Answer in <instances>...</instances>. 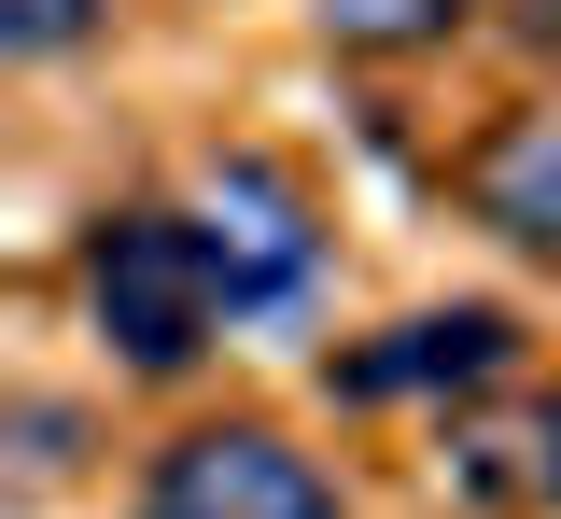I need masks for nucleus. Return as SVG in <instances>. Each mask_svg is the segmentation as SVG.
Returning <instances> with one entry per match:
<instances>
[{"instance_id":"obj_7","label":"nucleus","mask_w":561,"mask_h":519,"mask_svg":"<svg viewBox=\"0 0 561 519\" xmlns=\"http://www.w3.org/2000/svg\"><path fill=\"white\" fill-rule=\"evenodd\" d=\"M84 14H99V0H0V43H28V57H43V43L84 28Z\"/></svg>"},{"instance_id":"obj_8","label":"nucleus","mask_w":561,"mask_h":519,"mask_svg":"<svg viewBox=\"0 0 561 519\" xmlns=\"http://www.w3.org/2000/svg\"><path fill=\"white\" fill-rule=\"evenodd\" d=\"M548 477H561V407H548Z\"/></svg>"},{"instance_id":"obj_3","label":"nucleus","mask_w":561,"mask_h":519,"mask_svg":"<svg viewBox=\"0 0 561 519\" xmlns=\"http://www.w3.org/2000/svg\"><path fill=\"white\" fill-rule=\"evenodd\" d=\"M140 519H337V492H323L280 436H183Z\"/></svg>"},{"instance_id":"obj_1","label":"nucleus","mask_w":561,"mask_h":519,"mask_svg":"<svg viewBox=\"0 0 561 519\" xmlns=\"http://www.w3.org/2000/svg\"><path fill=\"white\" fill-rule=\"evenodd\" d=\"M84 296H99V337H113L140 379H169V366H197V337H210V309H225V281H210L197 224L113 211V224H99V253H84Z\"/></svg>"},{"instance_id":"obj_5","label":"nucleus","mask_w":561,"mask_h":519,"mask_svg":"<svg viewBox=\"0 0 561 519\" xmlns=\"http://www.w3.org/2000/svg\"><path fill=\"white\" fill-rule=\"evenodd\" d=\"M478 211L505 224V239H561V113H534V127H505V141H491Z\"/></svg>"},{"instance_id":"obj_6","label":"nucleus","mask_w":561,"mask_h":519,"mask_svg":"<svg viewBox=\"0 0 561 519\" xmlns=\"http://www.w3.org/2000/svg\"><path fill=\"white\" fill-rule=\"evenodd\" d=\"M449 14H463V0H323V28H337V43H435Z\"/></svg>"},{"instance_id":"obj_4","label":"nucleus","mask_w":561,"mask_h":519,"mask_svg":"<svg viewBox=\"0 0 561 519\" xmlns=\"http://www.w3.org/2000/svg\"><path fill=\"white\" fill-rule=\"evenodd\" d=\"M505 366V323L491 309H435V323H408L393 351H351V393H421V379H491Z\"/></svg>"},{"instance_id":"obj_2","label":"nucleus","mask_w":561,"mask_h":519,"mask_svg":"<svg viewBox=\"0 0 561 519\" xmlns=\"http://www.w3.org/2000/svg\"><path fill=\"white\" fill-rule=\"evenodd\" d=\"M197 253H210V281H225V309H280L309 281V211H295V183H280V169H210Z\"/></svg>"}]
</instances>
